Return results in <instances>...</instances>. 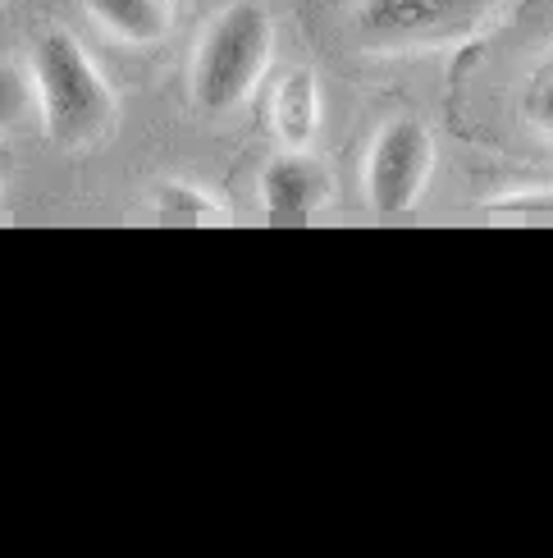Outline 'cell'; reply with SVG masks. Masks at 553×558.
<instances>
[{
	"mask_svg": "<svg viewBox=\"0 0 553 558\" xmlns=\"http://www.w3.org/2000/svg\"><path fill=\"white\" fill-rule=\"evenodd\" d=\"M33 97L56 147H91L114 120V92L74 33L51 28L33 46Z\"/></svg>",
	"mask_w": 553,
	"mask_h": 558,
	"instance_id": "1",
	"label": "cell"
},
{
	"mask_svg": "<svg viewBox=\"0 0 553 558\" xmlns=\"http://www.w3.org/2000/svg\"><path fill=\"white\" fill-rule=\"evenodd\" d=\"M270 51H274V23L261 5L251 0H238L229 5L211 33L201 37V51L193 64V87L201 110H234L251 97V87L266 78L270 69Z\"/></svg>",
	"mask_w": 553,
	"mask_h": 558,
	"instance_id": "2",
	"label": "cell"
},
{
	"mask_svg": "<svg viewBox=\"0 0 553 558\" xmlns=\"http://www.w3.org/2000/svg\"><path fill=\"white\" fill-rule=\"evenodd\" d=\"M494 0H361L357 28L376 46H434L471 33Z\"/></svg>",
	"mask_w": 553,
	"mask_h": 558,
	"instance_id": "3",
	"label": "cell"
},
{
	"mask_svg": "<svg viewBox=\"0 0 553 558\" xmlns=\"http://www.w3.org/2000/svg\"><path fill=\"white\" fill-rule=\"evenodd\" d=\"M434 170V137L417 120H394L366 160V197L384 216H403L421 202L426 179Z\"/></svg>",
	"mask_w": 553,
	"mask_h": 558,
	"instance_id": "4",
	"label": "cell"
},
{
	"mask_svg": "<svg viewBox=\"0 0 553 558\" xmlns=\"http://www.w3.org/2000/svg\"><path fill=\"white\" fill-rule=\"evenodd\" d=\"M261 202L274 216H316L330 202V174L316 156H307V147H288V156L266 166Z\"/></svg>",
	"mask_w": 553,
	"mask_h": 558,
	"instance_id": "5",
	"label": "cell"
},
{
	"mask_svg": "<svg viewBox=\"0 0 553 558\" xmlns=\"http://www.w3.org/2000/svg\"><path fill=\"white\" fill-rule=\"evenodd\" d=\"M270 120H274V133L284 137V147H311V137L320 129V92L307 69H288L274 83Z\"/></svg>",
	"mask_w": 553,
	"mask_h": 558,
	"instance_id": "6",
	"label": "cell"
},
{
	"mask_svg": "<svg viewBox=\"0 0 553 558\" xmlns=\"http://www.w3.org/2000/svg\"><path fill=\"white\" fill-rule=\"evenodd\" d=\"M87 10L124 46H156L174 23L170 0H87Z\"/></svg>",
	"mask_w": 553,
	"mask_h": 558,
	"instance_id": "7",
	"label": "cell"
},
{
	"mask_svg": "<svg viewBox=\"0 0 553 558\" xmlns=\"http://www.w3.org/2000/svg\"><path fill=\"white\" fill-rule=\"evenodd\" d=\"M37 106L33 97V78L23 74L19 64L10 60H0V133L14 129L19 120H28V110Z\"/></svg>",
	"mask_w": 553,
	"mask_h": 558,
	"instance_id": "8",
	"label": "cell"
},
{
	"mask_svg": "<svg viewBox=\"0 0 553 558\" xmlns=\"http://www.w3.org/2000/svg\"><path fill=\"white\" fill-rule=\"evenodd\" d=\"M531 114H536V124L553 133V69H544L540 83H536V97H531Z\"/></svg>",
	"mask_w": 553,
	"mask_h": 558,
	"instance_id": "9",
	"label": "cell"
}]
</instances>
